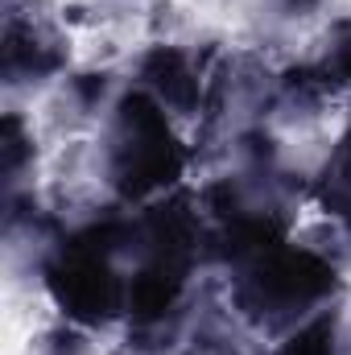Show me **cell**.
I'll list each match as a JSON object with an SVG mask.
<instances>
[{"label":"cell","mask_w":351,"mask_h":355,"mask_svg":"<svg viewBox=\"0 0 351 355\" xmlns=\"http://www.w3.org/2000/svg\"><path fill=\"white\" fill-rule=\"evenodd\" d=\"M132 227L108 219L67 236L46 261V289L58 310L83 327H108L128 314V272L120 252L128 248Z\"/></svg>","instance_id":"cell-1"},{"label":"cell","mask_w":351,"mask_h":355,"mask_svg":"<svg viewBox=\"0 0 351 355\" xmlns=\"http://www.w3.org/2000/svg\"><path fill=\"white\" fill-rule=\"evenodd\" d=\"M137 265L128 272V318L137 331L162 327L178 310L198 257V223L186 198H170L132 223Z\"/></svg>","instance_id":"cell-2"},{"label":"cell","mask_w":351,"mask_h":355,"mask_svg":"<svg viewBox=\"0 0 351 355\" xmlns=\"http://www.w3.org/2000/svg\"><path fill=\"white\" fill-rule=\"evenodd\" d=\"M236 272V310L264 331L293 327L339 285L335 265L298 244H268L257 257L240 261Z\"/></svg>","instance_id":"cell-3"},{"label":"cell","mask_w":351,"mask_h":355,"mask_svg":"<svg viewBox=\"0 0 351 355\" xmlns=\"http://www.w3.org/2000/svg\"><path fill=\"white\" fill-rule=\"evenodd\" d=\"M186 170V149L166 107L149 91H128L108 124V182L120 198H149L174 186Z\"/></svg>","instance_id":"cell-4"},{"label":"cell","mask_w":351,"mask_h":355,"mask_svg":"<svg viewBox=\"0 0 351 355\" xmlns=\"http://www.w3.org/2000/svg\"><path fill=\"white\" fill-rule=\"evenodd\" d=\"M141 79L149 95L162 103V107H174V112H194L198 103V71L190 67V58L174 50V46H157L145 54L141 62Z\"/></svg>","instance_id":"cell-5"},{"label":"cell","mask_w":351,"mask_h":355,"mask_svg":"<svg viewBox=\"0 0 351 355\" xmlns=\"http://www.w3.org/2000/svg\"><path fill=\"white\" fill-rule=\"evenodd\" d=\"M62 67V46L58 37H50L46 29L37 25H17L8 21V33H4V75L17 83V79H46Z\"/></svg>","instance_id":"cell-6"},{"label":"cell","mask_w":351,"mask_h":355,"mask_svg":"<svg viewBox=\"0 0 351 355\" xmlns=\"http://www.w3.org/2000/svg\"><path fill=\"white\" fill-rule=\"evenodd\" d=\"M318 202L327 207V215H335L339 223L351 227V124L343 128L335 153L323 166V182H318Z\"/></svg>","instance_id":"cell-7"},{"label":"cell","mask_w":351,"mask_h":355,"mask_svg":"<svg viewBox=\"0 0 351 355\" xmlns=\"http://www.w3.org/2000/svg\"><path fill=\"white\" fill-rule=\"evenodd\" d=\"M277 355H335V314H318L302 322Z\"/></svg>","instance_id":"cell-8"},{"label":"cell","mask_w":351,"mask_h":355,"mask_svg":"<svg viewBox=\"0 0 351 355\" xmlns=\"http://www.w3.org/2000/svg\"><path fill=\"white\" fill-rule=\"evenodd\" d=\"M327 75H331V83H348V87H351V25H343V29H339V37L331 42Z\"/></svg>","instance_id":"cell-9"},{"label":"cell","mask_w":351,"mask_h":355,"mask_svg":"<svg viewBox=\"0 0 351 355\" xmlns=\"http://www.w3.org/2000/svg\"><path fill=\"white\" fill-rule=\"evenodd\" d=\"M281 4H285L289 12H306V8H310V4H318V0H281Z\"/></svg>","instance_id":"cell-10"}]
</instances>
